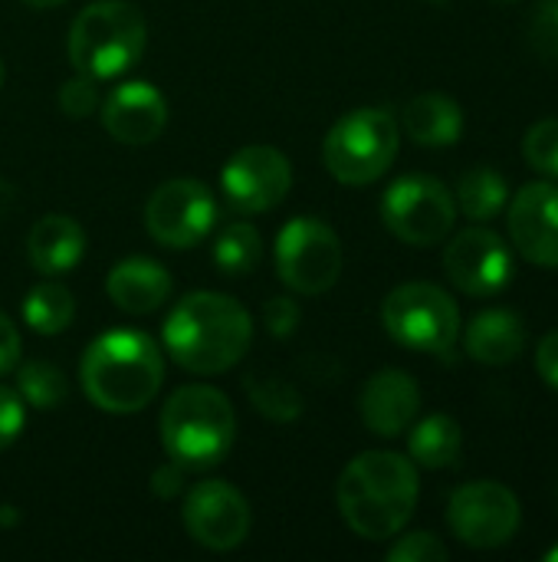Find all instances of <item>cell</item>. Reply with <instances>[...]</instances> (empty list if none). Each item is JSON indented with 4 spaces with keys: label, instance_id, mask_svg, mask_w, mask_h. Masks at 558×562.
<instances>
[{
    "label": "cell",
    "instance_id": "603a6c76",
    "mask_svg": "<svg viewBox=\"0 0 558 562\" xmlns=\"http://www.w3.org/2000/svg\"><path fill=\"white\" fill-rule=\"evenodd\" d=\"M457 207L470 217V221H477V224H483V221H493L503 207H506V201H510V184H506V178L497 171V168H490V165H477V168H470L467 175H460V181H457Z\"/></svg>",
    "mask_w": 558,
    "mask_h": 562
},
{
    "label": "cell",
    "instance_id": "484cf974",
    "mask_svg": "<svg viewBox=\"0 0 558 562\" xmlns=\"http://www.w3.org/2000/svg\"><path fill=\"white\" fill-rule=\"evenodd\" d=\"M16 395L23 398V405L36 408V412H53L66 402L69 385L66 375L49 366V362H26L16 372Z\"/></svg>",
    "mask_w": 558,
    "mask_h": 562
},
{
    "label": "cell",
    "instance_id": "9c48e42d",
    "mask_svg": "<svg viewBox=\"0 0 558 562\" xmlns=\"http://www.w3.org/2000/svg\"><path fill=\"white\" fill-rule=\"evenodd\" d=\"M280 280L299 296H319L342 273V240L319 217H293L276 237Z\"/></svg>",
    "mask_w": 558,
    "mask_h": 562
},
{
    "label": "cell",
    "instance_id": "d4e9b609",
    "mask_svg": "<svg viewBox=\"0 0 558 562\" xmlns=\"http://www.w3.org/2000/svg\"><path fill=\"white\" fill-rule=\"evenodd\" d=\"M210 257H214V267L224 277H247L263 260V237H260V231L253 224L234 221V224L217 231Z\"/></svg>",
    "mask_w": 558,
    "mask_h": 562
},
{
    "label": "cell",
    "instance_id": "ac0fdd59",
    "mask_svg": "<svg viewBox=\"0 0 558 562\" xmlns=\"http://www.w3.org/2000/svg\"><path fill=\"white\" fill-rule=\"evenodd\" d=\"M86 257V231L69 214H46L30 227L26 260L43 277H62Z\"/></svg>",
    "mask_w": 558,
    "mask_h": 562
},
{
    "label": "cell",
    "instance_id": "d6a6232c",
    "mask_svg": "<svg viewBox=\"0 0 558 562\" xmlns=\"http://www.w3.org/2000/svg\"><path fill=\"white\" fill-rule=\"evenodd\" d=\"M23 422H26V405H23V398H20L13 389L0 385V451L10 448V445L20 438Z\"/></svg>",
    "mask_w": 558,
    "mask_h": 562
},
{
    "label": "cell",
    "instance_id": "83f0119b",
    "mask_svg": "<svg viewBox=\"0 0 558 562\" xmlns=\"http://www.w3.org/2000/svg\"><path fill=\"white\" fill-rule=\"evenodd\" d=\"M523 155L533 171L546 178H558V119H543L526 132Z\"/></svg>",
    "mask_w": 558,
    "mask_h": 562
},
{
    "label": "cell",
    "instance_id": "44dd1931",
    "mask_svg": "<svg viewBox=\"0 0 558 562\" xmlns=\"http://www.w3.org/2000/svg\"><path fill=\"white\" fill-rule=\"evenodd\" d=\"M405 132L421 148H451L464 135V109L444 92H421L405 105Z\"/></svg>",
    "mask_w": 558,
    "mask_h": 562
},
{
    "label": "cell",
    "instance_id": "4dcf8cb0",
    "mask_svg": "<svg viewBox=\"0 0 558 562\" xmlns=\"http://www.w3.org/2000/svg\"><path fill=\"white\" fill-rule=\"evenodd\" d=\"M529 36H533V46L549 56L558 59V0H543L529 20Z\"/></svg>",
    "mask_w": 558,
    "mask_h": 562
},
{
    "label": "cell",
    "instance_id": "ba28073f",
    "mask_svg": "<svg viewBox=\"0 0 558 562\" xmlns=\"http://www.w3.org/2000/svg\"><path fill=\"white\" fill-rule=\"evenodd\" d=\"M382 221L398 240L411 247H434L454 231L457 201L444 181L431 175H405L388 184L382 198Z\"/></svg>",
    "mask_w": 558,
    "mask_h": 562
},
{
    "label": "cell",
    "instance_id": "cb8c5ba5",
    "mask_svg": "<svg viewBox=\"0 0 558 562\" xmlns=\"http://www.w3.org/2000/svg\"><path fill=\"white\" fill-rule=\"evenodd\" d=\"M72 319H76V300L56 280L36 283L23 296V323L39 336H59L72 326Z\"/></svg>",
    "mask_w": 558,
    "mask_h": 562
},
{
    "label": "cell",
    "instance_id": "74e56055",
    "mask_svg": "<svg viewBox=\"0 0 558 562\" xmlns=\"http://www.w3.org/2000/svg\"><path fill=\"white\" fill-rule=\"evenodd\" d=\"M23 3H30V7H36V10H46V7H59V3H66V0H23Z\"/></svg>",
    "mask_w": 558,
    "mask_h": 562
},
{
    "label": "cell",
    "instance_id": "30bf717a",
    "mask_svg": "<svg viewBox=\"0 0 558 562\" xmlns=\"http://www.w3.org/2000/svg\"><path fill=\"white\" fill-rule=\"evenodd\" d=\"M447 524L464 547L497 550L516 537L523 524V507H520V497L506 484L474 481L451 494Z\"/></svg>",
    "mask_w": 558,
    "mask_h": 562
},
{
    "label": "cell",
    "instance_id": "52a82bcc",
    "mask_svg": "<svg viewBox=\"0 0 558 562\" xmlns=\"http://www.w3.org/2000/svg\"><path fill=\"white\" fill-rule=\"evenodd\" d=\"M385 333L424 356H447L460 336L457 303L434 283H401L382 303Z\"/></svg>",
    "mask_w": 558,
    "mask_h": 562
},
{
    "label": "cell",
    "instance_id": "d6986e66",
    "mask_svg": "<svg viewBox=\"0 0 558 562\" xmlns=\"http://www.w3.org/2000/svg\"><path fill=\"white\" fill-rule=\"evenodd\" d=\"M105 293L122 313L145 316L168 303L171 277L161 263H155L148 257H128L112 267V273L105 280Z\"/></svg>",
    "mask_w": 558,
    "mask_h": 562
},
{
    "label": "cell",
    "instance_id": "1f68e13d",
    "mask_svg": "<svg viewBox=\"0 0 558 562\" xmlns=\"http://www.w3.org/2000/svg\"><path fill=\"white\" fill-rule=\"evenodd\" d=\"M299 319H303V313H299V303L293 296H273L263 306V323L276 339L293 336L299 329Z\"/></svg>",
    "mask_w": 558,
    "mask_h": 562
},
{
    "label": "cell",
    "instance_id": "f35d334b",
    "mask_svg": "<svg viewBox=\"0 0 558 562\" xmlns=\"http://www.w3.org/2000/svg\"><path fill=\"white\" fill-rule=\"evenodd\" d=\"M546 560H549V562H558V547H553V550L546 553Z\"/></svg>",
    "mask_w": 558,
    "mask_h": 562
},
{
    "label": "cell",
    "instance_id": "d590c367",
    "mask_svg": "<svg viewBox=\"0 0 558 562\" xmlns=\"http://www.w3.org/2000/svg\"><path fill=\"white\" fill-rule=\"evenodd\" d=\"M181 484H184V468L178 461H171V464H164V468H158L151 474V491L158 497H174L181 491Z\"/></svg>",
    "mask_w": 558,
    "mask_h": 562
},
{
    "label": "cell",
    "instance_id": "7c38bea8",
    "mask_svg": "<svg viewBox=\"0 0 558 562\" xmlns=\"http://www.w3.org/2000/svg\"><path fill=\"white\" fill-rule=\"evenodd\" d=\"M293 188V168L273 145H247L220 171V191L237 214H263Z\"/></svg>",
    "mask_w": 558,
    "mask_h": 562
},
{
    "label": "cell",
    "instance_id": "4fadbf2b",
    "mask_svg": "<svg viewBox=\"0 0 558 562\" xmlns=\"http://www.w3.org/2000/svg\"><path fill=\"white\" fill-rule=\"evenodd\" d=\"M444 270L460 293L474 300H487L510 286L513 250L490 227H467L447 244Z\"/></svg>",
    "mask_w": 558,
    "mask_h": 562
},
{
    "label": "cell",
    "instance_id": "8992f818",
    "mask_svg": "<svg viewBox=\"0 0 558 562\" xmlns=\"http://www.w3.org/2000/svg\"><path fill=\"white\" fill-rule=\"evenodd\" d=\"M401 132L388 109H352L345 112L322 142V161L342 184L362 188L378 181L398 158Z\"/></svg>",
    "mask_w": 558,
    "mask_h": 562
},
{
    "label": "cell",
    "instance_id": "277c9868",
    "mask_svg": "<svg viewBox=\"0 0 558 562\" xmlns=\"http://www.w3.org/2000/svg\"><path fill=\"white\" fill-rule=\"evenodd\" d=\"M158 431L171 461L187 471H204L230 454L237 438V415L220 389L184 385L164 402Z\"/></svg>",
    "mask_w": 558,
    "mask_h": 562
},
{
    "label": "cell",
    "instance_id": "4316f807",
    "mask_svg": "<svg viewBox=\"0 0 558 562\" xmlns=\"http://www.w3.org/2000/svg\"><path fill=\"white\" fill-rule=\"evenodd\" d=\"M250 402L257 405V412H263L273 422H293L303 412V398L293 385H286L283 379H250Z\"/></svg>",
    "mask_w": 558,
    "mask_h": 562
},
{
    "label": "cell",
    "instance_id": "6da1fadb",
    "mask_svg": "<svg viewBox=\"0 0 558 562\" xmlns=\"http://www.w3.org/2000/svg\"><path fill=\"white\" fill-rule=\"evenodd\" d=\"M161 339L181 369L194 375H217L247 356L253 342V319L234 296L197 290L178 300L168 313Z\"/></svg>",
    "mask_w": 558,
    "mask_h": 562
},
{
    "label": "cell",
    "instance_id": "2e32d148",
    "mask_svg": "<svg viewBox=\"0 0 558 562\" xmlns=\"http://www.w3.org/2000/svg\"><path fill=\"white\" fill-rule=\"evenodd\" d=\"M168 125V102L151 82H122L102 102V128L122 145H148Z\"/></svg>",
    "mask_w": 558,
    "mask_h": 562
},
{
    "label": "cell",
    "instance_id": "5b68a950",
    "mask_svg": "<svg viewBox=\"0 0 558 562\" xmlns=\"http://www.w3.org/2000/svg\"><path fill=\"white\" fill-rule=\"evenodd\" d=\"M145 16L122 0L86 7L69 26V59L82 76L115 79L128 72L145 53Z\"/></svg>",
    "mask_w": 558,
    "mask_h": 562
},
{
    "label": "cell",
    "instance_id": "7a4b0ae2",
    "mask_svg": "<svg viewBox=\"0 0 558 562\" xmlns=\"http://www.w3.org/2000/svg\"><path fill=\"white\" fill-rule=\"evenodd\" d=\"M418 464L395 451H365L339 477L342 520L362 540L398 537L418 507Z\"/></svg>",
    "mask_w": 558,
    "mask_h": 562
},
{
    "label": "cell",
    "instance_id": "8d00e7d4",
    "mask_svg": "<svg viewBox=\"0 0 558 562\" xmlns=\"http://www.w3.org/2000/svg\"><path fill=\"white\" fill-rule=\"evenodd\" d=\"M13 201H16V188L0 178V217H7L13 211Z\"/></svg>",
    "mask_w": 558,
    "mask_h": 562
},
{
    "label": "cell",
    "instance_id": "f1b7e54d",
    "mask_svg": "<svg viewBox=\"0 0 558 562\" xmlns=\"http://www.w3.org/2000/svg\"><path fill=\"white\" fill-rule=\"evenodd\" d=\"M59 109L69 115V119H89L95 109H99V89H95V79L92 76H72L62 82L59 89Z\"/></svg>",
    "mask_w": 558,
    "mask_h": 562
},
{
    "label": "cell",
    "instance_id": "836d02e7",
    "mask_svg": "<svg viewBox=\"0 0 558 562\" xmlns=\"http://www.w3.org/2000/svg\"><path fill=\"white\" fill-rule=\"evenodd\" d=\"M536 372L543 375L546 385L558 389V329H553V333L539 342V349H536Z\"/></svg>",
    "mask_w": 558,
    "mask_h": 562
},
{
    "label": "cell",
    "instance_id": "3957f363",
    "mask_svg": "<svg viewBox=\"0 0 558 562\" xmlns=\"http://www.w3.org/2000/svg\"><path fill=\"white\" fill-rule=\"evenodd\" d=\"M82 392L99 412L132 415L151 405L164 382V359L141 329L102 333L79 362Z\"/></svg>",
    "mask_w": 558,
    "mask_h": 562
},
{
    "label": "cell",
    "instance_id": "9a60e30c",
    "mask_svg": "<svg viewBox=\"0 0 558 562\" xmlns=\"http://www.w3.org/2000/svg\"><path fill=\"white\" fill-rule=\"evenodd\" d=\"M506 227L520 257L536 267H558V184H523L510 204Z\"/></svg>",
    "mask_w": 558,
    "mask_h": 562
},
{
    "label": "cell",
    "instance_id": "5bb4252c",
    "mask_svg": "<svg viewBox=\"0 0 558 562\" xmlns=\"http://www.w3.org/2000/svg\"><path fill=\"white\" fill-rule=\"evenodd\" d=\"M184 527L194 543L227 553L237 550L250 533V504L227 481H201L184 497Z\"/></svg>",
    "mask_w": 558,
    "mask_h": 562
},
{
    "label": "cell",
    "instance_id": "ffe728a7",
    "mask_svg": "<svg viewBox=\"0 0 558 562\" xmlns=\"http://www.w3.org/2000/svg\"><path fill=\"white\" fill-rule=\"evenodd\" d=\"M467 356L483 366H510L526 349V326L513 310H487L464 333Z\"/></svg>",
    "mask_w": 558,
    "mask_h": 562
},
{
    "label": "cell",
    "instance_id": "7402d4cb",
    "mask_svg": "<svg viewBox=\"0 0 558 562\" xmlns=\"http://www.w3.org/2000/svg\"><path fill=\"white\" fill-rule=\"evenodd\" d=\"M464 451V431L451 415H428L411 428L408 438V454L418 468L428 471H444L460 461Z\"/></svg>",
    "mask_w": 558,
    "mask_h": 562
},
{
    "label": "cell",
    "instance_id": "e575fe53",
    "mask_svg": "<svg viewBox=\"0 0 558 562\" xmlns=\"http://www.w3.org/2000/svg\"><path fill=\"white\" fill-rule=\"evenodd\" d=\"M20 333H16V326L0 313V375H7L10 369H16V362H20Z\"/></svg>",
    "mask_w": 558,
    "mask_h": 562
},
{
    "label": "cell",
    "instance_id": "8fae6325",
    "mask_svg": "<svg viewBox=\"0 0 558 562\" xmlns=\"http://www.w3.org/2000/svg\"><path fill=\"white\" fill-rule=\"evenodd\" d=\"M217 224V201L207 184L194 178H174L151 191L145 204L148 234L171 250L197 247Z\"/></svg>",
    "mask_w": 558,
    "mask_h": 562
},
{
    "label": "cell",
    "instance_id": "f546056e",
    "mask_svg": "<svg viewBox=\"0 0 558 562\" xmlns=\"http://www.w3.org/2000/svg\"><path fill=\"white\" fill-rule=\"evenodd\" d=\"M391 562H444L451 560V550L434 537V533H408L401 537L391 550H388Z\"/></svg>",
    "mask_w": 558,
    "mask_h": 562
},
{
    "label": "cell",
    "instance_id": "ab89813d",
    "mask_svg": "<svg viewBox=\"0 0 558 562\" xmlns=\"http://www.w3.org/2000/svg\"><path fill=\"white\" fill-rule=\"evenodd\" d=\"M0 86H3V63H0Z\"/></svg>",
    "mask_w": 558,
    "mask_h": 562
},
{
    "label": "cell",
    "instance_id": "e0dca14e",
    "mask_svg": "<svg viewBox=\"0 0 558 562\" xmlns=\"http://www.w3.org/2000/svg\"><path fill=\"white\" fill-rule=\"evenodd\" d=\"M358 412L368 431H375L378 438H398L414 425L421 412V389L408 372L382 369L365 382Z\"/></svg>",
    "mask_w": 558,
    "mask_h": 562
}]
</instances>
